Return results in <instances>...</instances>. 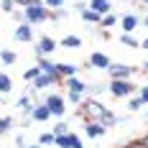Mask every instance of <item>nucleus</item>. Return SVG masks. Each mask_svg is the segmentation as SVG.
Wrapping results in <instances>:
<instances>
[{
  "label": "nucleus",
  "instance_id": "f257e3e1",
  "mask_svg": "<svg viewBox=\"0 0 148 148\" xmlns=\"http://www.w3.org/2000/svg\"><path fill=\"white\" fill-rule=\"evenodd\" d=\"M41 102L51 110V118L64 120V115H66V100H64V95H61V92H49Z\"/></svg>",
  "mask_w": 148,
  "mask_h": 148
},
{
  "label": "nucleus",
  "instance_id": "f03ea898",
  "mask_svg": "<svg viewBox=\"0 0 148 148\" xmlns=\"http://www.w3.org/2000/svg\"><path fill=\"white\" fill-rule=\"evenodd\" d=\"M107 92H110L115 100H125V97L135 95V92H138V87H135L130 79H110V84H107Z\"/></svg>",
  "mask_w": 148,
  "mask_h": 148
},
{
  "label": "nucleus",
  "instance_id": "7ed1b4c3",
  "mask_svg": "<svg viewBox=\"0 0 148 148\" xmlns=\"http://www.w3.org/2000/svg\"><path fill=\"white\" fill-rule=\"evenodd\" d=\"M23 15H26V23H31V26H41V23H46V21H49L51 10L46 8L44 3H36V5L23 8Z\"/></svg>",
  "mask_w": 148,
  "mask_h": 148
},
{
  "label": "nucleus",
  "instance_id": "20e7f679",
  "mask_svg": "<svg viewBox=\"0 0 148 148\" xmlns=\"http://www.w3.org/2000/svg\"><path fill=\"white\" fill-rule=\"evenodd\" d=\"M107 74H110V79H133L135 74H138V66H130V64H123V61H112L110 64V69H107Z\"/></svg>",
  "mask_w": 148,
  "mask_h": 148
},
{
  "label": "nucleus",
  "instance_id": "39448f33",
  "mask_svg": "<svg viewBox=\"0 0 148 148\" xmlns=\"http://www.w3.org/2000/svg\"><path fill=\"white\" fill-rule=\"evenodd\" d=\"M56 49H59V41H56V38L41 36V38L36 41V46H33V54H36V59H41V56H51Z\"/></svg>",
  "mask_w": 148,
  "mask_h": 148
},
{
  "label": "nucleus",
  "instance_id": "423d86ee",
  "mask_svg": "<svg viewBox=\"0 0 148 148\" xmlns=\"http://www.w3.org/2000/svg\"><path fill=\"white\" fill-rule=\"evenodd\" d=\"M61 84V77H56V74H38L33 82H31L28 87L33 89V92H44V89L49 87H59Z\"/></svg>",
  "mask_w": 148,
  "mask_h": 148
},
{
  "label": "nucleus",
  "instance_id": "0eeeda50",
  "mask_svg": "<svg viewBox=\"0 0 148 148\" xmlns=\"http://www.w3.org/2000/svg\"><path fill=\"white\" fill-rule=\"evenodd\" d=\"M110 64H112V59L105 54V51H92L87 59V66H92V69H100V72H107L110 69Z\"/></svg>",
  "mask_w": 148,
  "mask_h": 148
},
{
  "label": "nucleus",
  "instance_id": "6e6552de",
  "mask_svg": "<svg viewBox=\"0 0 148 148\" xmlns=\"http://www.w3.org/2000/svg\"><path fill=\"white\" fill-rule=\"evenodd\" d=\"M13 41H18V44H31L33 41V26L31 23H18L13 28Z\"/></svg>",
  "mask_w": 148,
  "mask_h": 148
},
{
  "label": "nucleus",
  "instance_id": "1a4fd4ad",
  "mask_svg": "<svg viewBox=\"0 0 148 148\" xmlns=\"http://www.w3.org/2000/svg\"><path fill=\"white\" fill-rule=\"evenodd\" d=\"M118 26L123 28V33H133V31L140 26V15H138V13H125V15H120Z\"/></svg>",
  "mask_w": 148,
  "mask_h": 148
},
{
  "label": "nucleus",
  "instance_id": "9d476101",
  "mask_svg": "<svg viewBox=\"0 0 148 148\" xmlns=\"http://www.w3.org/2000/svg\"><path fill=\"white\" fill-rule=\"evenodd\" d=\"M28 120L31 123H46V120H51V110L44 102H33V110H31Z\"/></svg>",
  "mask_w": 148,
  "mask_h": 148
},
{
  "label": "nucleus",
  "instance_id": "9b49d317",
  "mask_svg": "<svg viewBox=\"0 0 148 148\" xmlns=\"http://www.w3.org/2000/svg\"><path fill=\"white\" fill-rule=\"evenodd\" d=\"M61 87L66 89V92H79V95H84V89H87V82L77 74V77H66V79H61Z\"/></svg>",
  "mask_w": 148,
  "mask_h": 148
},
{
  "label": "nucleus",
  "instance_id": "f8f14e48",
  "mask_svg": "<svg viewBox=\"0 0 148 148\" xmlns=\"http://www.w3.org/2000/svg\"><path fill=\"white\" fill-rule=\"evenodd\" d=\"M84 135L87 138H105L107 135V125H102V123H84Z\"/></svg>",
  "mask_w": 148,
  "mask_h": 148
},
{
  "label": "nucleus",
  "instance_id": "ddd939ff",
  "mask_svg": "<svg viewBox=\"0 0 148 148\" xmlns=\"http://www.w3.org/2000/svg\"><path fill=\"white\" fill-rule=\"evenodd\" d=\"M56 74H59L61 79H66V77H77V74H79V64H72V61H59V64H56Z\"/></svg>",
  "mask_w": 148,
  "mask_h": 148
},
{
  "label": "nucleus",
  "instance_id": "4468645a",
  "mask_svg": "<svg viewBox=\"0 0 148 148\" xmlns=\"http://www.w3.org/2000/svg\"><path fill=\"white\" fill-rule=\"evenodd\" d=\"M15 110H18V112H23L26 120H28L31 110H33V97H31V95H21V97L15 100ZM28 123H31V120H28Z\"/></svg>",
  "mask_w": 148,
  "mask_h": 148
},
{
  "label": "nucleus",
  "instance_id": "2eb2a0df",
  "mask_svg": "<svg viewBox=\"0 0 148 148\" xmlns=\"http://www.w3.org/2000/svg\"><path fill=\"white\" fill-rule=\"evenodd\" d=\"M87 5H89V10H95L100 18L107 15V13H112V3H110V0H89Z\"/></svg>",
  "mask_w": 148,
  "mask_h": 148
},
{
  "label": "nucleus",
  "instance_id": "dca6fc26",
  "mask_svg": "<svg viewBox=\"0 0 148 148\" xmlns=\"http://www.w3.org/2000/svg\"><path fill=\"white\" fill-rule=\"evenodd\" d=\"M36 66L41 69V74H56V64L49 59V56H41V59H36ZM59 77V74H56Z\"/></svg>",
  "mask_w": 148,
  "mask_h": 148
},
{
  "label": "nucleus",
  "instance_id": "f3484780",
  "mask_svg": "<svg viewBox=\"0 0 148 148\" xmlns=\"http://www.w3.org/2000/svg\"><path fill=\"white\" fill-rule=\"evenodd\" d=\"M61 49H82V38L79 36H74V33H69V36H64L59 41Z\"/></svg>",
  "mask_w": 148,
  "mask_h": 148
},
{
  "label": "nucleus",
  "instance_id": "a211bd4d",
  "mask_svg": "<svg viewBox=\"0 0 148 148\" xmlns=\"http://www.w3.org/2000/svg\"><path fill=\"white\" fill-rule=\"evenodd\" d=\"M0 61L5 66H13L15 61H18V54H15L13 49H0Z\"/></svg>",
  "mask_w": 148,
  "mask_h": 148
},
{
  "label": "nucleus",
  "instance_id": "6ab92c4d",
  "mask_svg": "<svg viewBox=\"0 0 148 148\" xmlns=\"http://www.w3.org/2000/svg\"><path fill=\"white\" fill-rule=\"evenodd\" d=\"M118 21H120V15L107 13V15H102V18H100V26H102V31H110V28H115V26H118Z\"/></svg>",
  "mask_w": 148,
  "mask_h": 148
},
{
  "label": "nucleus",
  "instance_id": "aec40b11",
  "mask_svg": "<svg viewBox=\"0 0 148 148\" xmlns=\"http://www.w3.org/2000/svg\"><path fill=\"white\" fill-rule=\"evenodd\" d=\"M82 21H84V23H89V26H100V15L95 13V10H89V8H84V10H82Z\"/></svg>",
  "mask_w": 148,
  "mask_h": 148
},
{
  "label": "nucleus",
  "instance_id": "412c9836",
  "mask_svg": "<svg viewBox=\"0 0 148 148\" xmlns=\"http://www.w3.org/2000/svg\"><path fill=\"white\" fill-rule=\"evenodd\" d=\"M13 89V79H10V74L0 72V95H8Z\"/></svg>",
  "mask_w": 148,
  "mask_h": 148
},
{
  "label": "nucleus",
  "instance_id": "4be33fe9",
  "mask_svg": "<svg viewBox=\"0 0 148 148\" xmlns=\"http://www.w3.org/2000/svg\"><path fill=\"white\" fill-rule=\"evenodd\" d=\"M120 44L128 46V49H138V46H140V41L135 38L133 33H120Z\"/></svg>",
  "mask_w": 148,
  "mask_h": 148
},
{
  "label": "nucleus",
  "instance_id": "5701e85b",
  "mask_svg": "<svg viewBox=\"0 0 148 148\" xmlns=\"http://www.w3.org/2000/svg\"><path fill=\"white\" fill-rule=\"evenodd\" d=\"M51 133H54V138L56 135H64V133H72V128H69V123L66 120H56V125L51 128Z\"/></svg>",
  "mask_w": 148,
  "mask_h": 148
},
{
  "label": "nucleus",
  "instance_id": "b1692460",
  "mask_svg": "<svg viewBox=\"0 0 148 148\" xmlns=\"http://www.w3.org/2000/svg\"><path fill=\"white\" fill-rule=\"evenodd\" d=\"M54 146L56 148H72V133H64L54 138Z\"/></svg>",
  "mask_w": 148,
  "mask_h": 148
},
{
  "label": "nucleus",
  "instance_id": "393cba45",
  "mask_svg": "<svg viewBox=\"0 0 148 148\" xmlns=\"http://www.w3.org/2000/svg\"><path fill=\"white\" fill-rule=\"evenodd\" d=\"M102 92H107V87H105V84H87L84 97H97V95H102Z\"/></svg>",
  "mask_w": 148,
  "mask_h": 148
},
{
  "label": "nucleus",
  "instance_id": "a878e982",
  "mask_svg": "<svg viewBox=\"0 0 148 148\" xmlns=\"http://www.w3.org/2000/svg\"><path fill=\"white\" fill-rule=\"evenodd\" d=\"M10 128H13V118H10V115H3V118H0V138L10 133Z\"/></svg>",
  "mask_w": 148,
  "mask_h": 148
},
{
  "label": "nucleus",
  "instance_id": "bb28decb",
  "mask_svg": "<svg viewBox=\"0 0 148 148\" xmlns=\"http://www.w3.org/2000/svg\"><path fill=\"white\" fill-rule=\"evenodd\" d=\"M64 100H66V105H82L84 95H79V92H64Z\"/></svg>",
  "mask_w": 148,
  "mask_h": 148
},
{
  "label": "nucleus",
  "instance_id": "cd10ccee",
  "mask_svg": "<svg viewBox=\"0 0 148 148\" xmlns=\"http://www.w3.org/2000/svg\"><path fill=\"white\" fill-rule=\"evenodd\" d=\"M38 74H41V69H38V66L33 64V66H28V69L23 72V79H26V82H28V84H31V82H33V79H36Z\"/></svg>",
  "mask_w": 148,
  "mask_h": 148
},
{
  "label": "nucleus",
  "instance_id": "c85d7f7f",
  "mask_svg": "<svg viewBox=\"0 0 148 148\" xmlns=\"http://www.w3.org/2000/svg\"><path fill=\"white\" fill-rule=\"evenodd\" d=\"M18 8L15 5V0H0V10L3 13H8V15H13V10Z\"/></svg>",
  "mask_w": 148,
  "mask_h": 148
},
{
  "label": "nucleus",
  "instance_id": "c756f323",
  "mask_svg": "<svg viewBox=\"0 0 148 148\" xmlns=\"http://www.w3.org/2000/svg\"><path fill=\"white\" fill-rule=\"evenodd\" d=\"M38 146H54V133H51V130L41 133L38 135Z\"/></svg>",
  "mask_w": 148,
  "mask_h": 148
},
{
  "label": "nucleus",
  "instance_id": "7c9ffc66",
  "mask_svg": "<svg viewBox=\"0 0 148 148\" xmlns=\"http://www.w3.org/2000/svg\"><path fill=\"white\" fill-rule=\"evenodd\" d=\"M140 107H143V100H140V97H138V95H135V97H130V100H128V110H130V112H138V110H140Z\"/></svg>",
  "mask_w": 148,
  "mask_h": 148
},
{
  "label": "nucleus",
  "instance_id": "2f4dec72",
  "mask_svg": "<svg viewBox=\"0 0 148 148\" xmlns=\"http://www.w3.org/2000/svg\"><path fill=\"white\" fill-rule=\"evenodd\" d=\"M44 5L49 10H61V8L66 5V0H44Z\"/></svg>",
  "mask_w": 148,
  "mask_h": 148
},
{
  "label": "nucleus",
  "instance_id": "473e14b6",
  "mask_svg": "<svg viewBox=\"0 0 148 148\" xmlns=\"http://www.w3.org/2000/svg\"><path fill=\"white\" fill-rule=\"evenodd\" d=\"M66 18V10L61 8V10H51V15H49V21H64Z\"/></svg>",
  "mask_w": 148,
  "mask_h": 148
},
{
  "label": "nucleus",
  "instance_id": "72a5a7b5",
  "mask_svg": "<svg viewBox=\"0 0 148 148\" xmlns=\"http://www.w3.org/2000/svg\"><path fill=\"white\" fill-rule=\"evenodd\" d=\"M135 95L143 100V105H148V84H146V87H138V92H135Z\"/></svg>",
  "mask_w": 148,
  "mask_h": 148
},
{
  "label": "nucleus",
  "instance_id": "f704fd0d",
  "mask_svg": "<svg viewBox=\"0 0 148 148\" xmlns=\"http://www.w3.org/2000/svg\"><path fill=\"white\" fill-rule=\"evenodd\" d=\"M36 3H44V0H15L18 8H28V5H36Z\"/></svg>",
  "mask_w": 148,
  "mask_h": 148
},
{
  "label": "nucleus",
  "instance_id": "c9c22d12",
  "mask_svg": "<svg viewBox=\"0 0 148 148\" xmlns=\"http://www.w3.org/2000/svg\"><path fill=\"white\" fill-rule=\"evenodd\" d=\"M72 148H84V143H82V138L77 133H72Z\"/></svg>",
  "mask_w": 148,
  "mask_h": 148
},
{
  "label": "nucleus",
  "instance_id": "e433bc0d",
  "mask_svg": "<svg viewBox=\"0 0 148 148\" xmlns=\"http://www.w3.org/2000/svg\"><path fill=\"white\" fill-rule=\"evenodd\" d=\"M15 148H28V143H26L23 135H15Z\"/></svg>",
  "mask_w": 148,
  "mask_h": 148
},
{
  "label": "nucleus",
  "instance_id": "4c0bfd02",
  "mask_svg": "<svg viewBox=\"0 0 148 148\" xmlns=\"http://www.w3.org/2000/svg\"><path fill=\"white\" fill-rule=\"evenodd\" d=\"M138 72H143V74H148V61H143L140 66H138Z\"/></svg>",
  "mask_w": 148,
  "mask_h": 148
},
{
  "label": "nucleus",
  "instance_id": "58836bf2",
  "mask_svg": "<svg viewBox=\"0 0 148 148\" xmlns=\"http://www.w3.org/2000/svg\"><path fill=\"white\" fill-rule=\"evenodd\" d=\"M125 148H146V146H143L140 140H135V143H130V146H125Z\"/></svg>",
  "mask_w": 148,
  "mask_h": 148
},
{
  "label": "nucleus",
  "instance_id": "ea45409f",
  "mask_svg": "<svg viewBox=\"0 0 148 148\" xmlns=\"http://www.w3.org/2000/svg\"><path fill=\"white\" fill-rule=\"evenodd\" d=\"M140 143H143V146H146V148H148V133H146V135H143V138H140Z\"/></svg>",
  "mask_w": 148,
  "mask_h": 148
},
{
  "label": "nucleus",
  "instance_id": "a19ab883",
  "mask_svg": "<svg viewBox=\"0 0 148 148\" xmlns=\"http://www.w3.org/2000/svg\"><path fill=\"white\" fill-rule=\"evenodd\" d=\"M140 46H143V51H148V38H143V41H140Z\"/></svg>",
  "mask_w": 148,
  "mask_h": 148
},
{
  "label": "nucleus",
  "instance_id": "79ce46f5",
  "mask_svg": "<svg viewBox=\"0 0 148 148\" xmlns=\"http://www.w3.org/2000/svg\"><path fill=\"white\" fill-rule=\"evenodd\" d=\"M143 28H148V13L143 15Z\"/></svg>",
  "mask_w": 148,
  "mask_h": 148
},
{
  "label": "nucleus",
  "instance_id": "37998d69",
  "mask_svg": "<svg viewBox=\"0 0 148 148\" xmlns=\"http://www.w3.org/2000/svg\"><path fill=\"white\" fill-rule=\"evenodd\" d=\"M28 148H44V146H38V143H31V146Z\"/></svg>",
  "mask_w": 148,
  "mask_h": 148
},
{
  "label": "nucleus",
  "instance_id": "c03bdc74",
  "mask_svg": "<svg viewBox=\"0 0 148 148\" xmlns=\"http://www.w3.org/2000/svg\"><path fill=\"white\" fill-rule=\"evenodd\" d=\"M140 3H146V5H148V0H140Z\"/></svg>",
  "mask_w": 148,
  "mask_h": 148
},
{
  "label": "nucleus",
  "instance_id": "a18cd8bd",
  "mask_svg": "<svg viewBox=\"0 0 148 148\" xmlns=\"http://www.w3.org/2000/svg\"><path fill=\"white\" fill-rule=\"evenodd\" d=\"M146 120H148V112H146Z\"/></svg>",
  "mask_w": 148,
  "mask_h": 148
}]
</instances>
